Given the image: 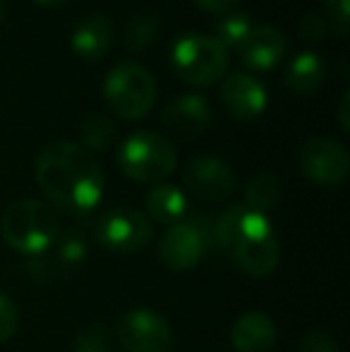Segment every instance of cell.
Wrapping results in <instances>:
<instances>
[{
  "label": "cell",
  "instance_id": "f546056e",
  "mask_svg": "<svg viewBox=\"0 0 350 352\" xmlns=\"http://www.w3.org/2000/svg\"><path fill=\"white\" fill-rule=\"evenodd\" d=\"M197 5H199L201 10H206V12H216V14H221V12H226V10H230L233 8L238 0H195Z\"/></svg>",
  "mask_w": 350,
  "mask_h": 352
},
{
  "label": "cell",
  "instance_id": "52a82bcc",
  "mask_svg": "<svg viewBox=\"0 0 350 352\" xmlns=\"http://www.w3.org/2000/svg\"><path fill=\"white\" fill-rule=\"evenodd\" d=\"M214 223L209 213H197L171 226L159 242V259L168 271H190L214 245Z\"/></svg>",
  "mask_w": 350,
  "mask_h": 352
},
{
  "label": "cell",
  "instance_id": "4fadbf2b",
  "mask_svg": "<svg viewBox=\"0 0 350 352\" xmlns=\"http://www.w3.org/2000/svg\"><path fill=\"white\" fill-rule=\"evenodd\" d=\"M221 103L235 120H257L269 106L266 87L250 72H233L221 82Z\"/></svg>",
  "mask_w": 350,
  "mask_h": 352
},
{
  "label": "cell",
  "instance_id": "1f68e13d",
  "mask_svg": "<svg viewBox=\"0 0 350 352\" xmlns=\"http://www.w3.org/2000/svg\"><path fill=\"white\" fill-rule=\"evenodd\" d=\"M3 12H5V5H3V0H0V22H3Z\"/></svg>",
  "mask_w": 350,
  "mask_h": 352
},
{
  "label": "cell",
  "instance_id": "9a60e30c",
  "mask_svg": "<svg viewBox=\"0 0 350 352\" xmlns=\"http://www.w3.org/2000/svg\"><path fill=\"white\" fill-rule=\"evenodd\" d=\"M285 48H288V41L281 34V29L269 27V24H254L252 32L238 46V56L250 70L266 72L278 65L281 58L285 56Z\"/></svg>",
  "mask_w": 350,
  "mask_h": 352
},
{
  "label": "cell",
  "instance_id": "83f0119b",
  "mask_svg": "<svg viewBox=\"0 0 350 352\" xmlns=\"http://www.w3.org/2000/svg\"><path fill=\"white\" fill-rule=\"evenodd\" d=\"M298 352H341V350H338V343L331 333L317 329V331H309V333L300 340Z\"/></svg>",
  "mask_w": 350,
  "mask_h": 352
},
{
  "label": "cell",
  "instance_id": "cb8c5ba5",
  "mask_svg": "<svg viewBox=\"0 0 350 352\" xmlns=\"http://www.w3.org/2000/svg\"><path fill=\"white\" fill-rule=\"evenodd\" d=\"M70 352H111V329L106 324H89L80 329Z\"/></svg>",
  "mask_w": 350,
  "mask_h": 352
},
{
  "label": "cell",
  "instance_id": "2e32d148",
  "mask_svg": "<svg viewBox=\"0 0 350 352\" xmlns=\"http://www.w3.org/2000/svg\"><path fill=\"white\" fill-rule=\"evenodd\" d=\"M276 324L264 311H245L230 329L235 352H271L276 345Z\"/></svg>",
  "mask_w": 350,
  "mask_h": 352
},
{
  "label": "cell",
  "instance_id": "d6986e66",
  "mask_svg": "<svg viewBox=\"0 0 350 352\" xmlns=\"http://www.w3.org/2000/svg\"><path fill=\"white\" fill-rule=\"evenodd\" d=\"M146 211L154 221L175 226L187 213V197L180 187L159 182L154 190L146 195Z\"/></svg>",
  "mask_w": 350,
  "mask_h": 352
},
{
  "label": "cell",
  "instance_id": "30bf717a",
  "mask_svg": "<svg viewBox=\"0 0 350 352\" xmlns=\"http://www.w3.org/2000/svg\"><path fill=\"white\" fill-rule=\"evenodd\" d=\"M298 168L307 180L317 185H341L350 173V156L341 142L329 137H314L300 144Z\"/></svg>",
  "mask_w": 350,
  "mask_h": 352
},
{
  "label": "cell",
  "instance_id": "f1b7e54d",
  "mask_svg": "<svg viewBox=\"0 0 350 352\" xmlns=\"http://www.w3.org/2000/svg\"><path fill=\"white\" fill-rule=\"evenodd\" d=\"M336 118H338V125H341V130L350 132V91H343L341 98H338Z\"/></svg>",
  "mask_w": 350,
  "mask_h": 352
},
{
  "label": "cell",
  "instance_id": "e0dca14e",
  "mask_svg": "<svg viewBox=\"0 0 350 352\" xmlns=\"http://www.w3.org/2000/svg\"><path fill=\"white\" fill-rule=\"evenodd\" d=\"M113 43V24L103 12H89L72 29L70 46L80 58L101 60Z\"/></svg>",
  "mask_w": 350,
  "mask_h": 352
},
{
  "label": "cell",
  "instance_id": "7a4b0ae2",
  "mask_svg": "<svg viewBox=\"0 0 350 352\" xmlns=\"http://www.w3.org/2000/svg\"><path fill=\"white\" fill-rule=\"evenodd\" d=\"M214 240L248 276L264 278L278 266V240L269 216L245 204L228 206L216 218Z\"/></svg>",
  "mask_w": 350,
  "mask_h": 352
},
{
  "label": "cell",
  "instance_id": "d4e9b609",
  "mask_svg": "<svg viewBox=\"0 0 350 352\" xmlns=\"http://www.w3.org/2000/svg\"><path fill=\"white\" fill-rule=\"evenodd\" d=\"M319 3L327 8V27H331V32L336 36H346L350 22L348 0H319Z\"/></svg>",
  "mask_w": 350,
  "mask_h": 352
},
{
  "label": "cell",
  "instance_id": "6da1fadb",
  "mask_svg": "<svg viewBox=\"0 0 350 352\" xmlns=\"http://www.w3.org/2000/svg\"><path fill=\"white\" fill-rule=\"evenodd\" d=\"M36 182L56 209L85 216L103 197L106 177L98 161L75 142H48L36 158Z\"/></svg>",
  "mask_w": 350,
  "mask_h": 352
},
{
  "label": "cell",
  "instance_id": "3957f363",
  "mask_svg": "<svg viewBox=\"0 0 350 352\" xmlns=\"http://www.w3.org/2000/svg\"><path fill=\"white\" fill-rule=\"evenodd\" d=\"M0 232L19 254L36 256L61 235V216L41 199H19L3 211Z\"/></svg>",
  "mask_w": 350,
  "mask_h": 352
},
{
  "label": "cell",
  "instance_id": "603a6c76",
  "mask_svg": "<svg viewBox=\"0 0 350 352\" xmlns=\"http://www.w3.org/2000/svg\"><path fill=\"white\" fill-rule=\"evenodd\" d=\"M281 199V180L269 170H262L248 182L245 187V206L250 209L266 213L274 209Z\"/></svg>",
  "mask_w": 350,
  "mask_h": 352
},
{
  "label": "cell",
  "instance_id": "8fae6325",
  "mask_svg": "<svg viewBox=\"0 0 350 352\" xmlns=\"http://www.w3.org/2000/svg\"><path fill=\"white\" fill-rule=\"evenodd\" d=\"M182 182L197 199L223 201L235 192L238 177L223 158L199 153V156H192L187 161L185 170H182Z\"/></svg>",
  "mask_w": 350,
  "mask_h": 352
},
{
  "label": "cell",
  "instance_id": "9c48e42d",
  "mask_svg": "<svg viewBox=\"0 0 350 352\" xmlns=\"http://www.w3.org/2000/svg\"><path fill=\"white\" fill-rule=\"evenodd\" d=\"M118 340L127 352H173L175 345L168 321L146 307H137L120 316Z\"/></svg>",
  "mask_w": 350,
  "mask_h": 352
},
{
  "label": "cell",
  "instance_id": "484cf974",
  "mask_svg": "<svg viewBox=\"0 0 350 352\" xmlns=\"http://www.w3.org/2000/svg\"><path fill=\"white\" fill-rule=\"evenodd\" d=\"M19 329V309L5 292H0V343L10 340Z\"/></svg>",
  "mask_w": 350,
  "mask_h": 352
},
{
  "label": "cell",
  "instance_id": "277c9868",
  "mask_svg": "<svg viewBox=\"0 0 350 352\" xmlns=\"http://www.w3.org/2000/svg\"><path fill=\"white\" fill-rule=\"evenodd\" d=\"M171 65L177 79L195 87H209L226 77L230 53L211 34L187 32L175 38L171 51Z\"/></svg>",
  "mask_w": 350,
  "mask_h": 352
},
{
  "label": "cell",
  "instance_id": "8992f818",
  "mask_svg": "<svg viewBox=\"0 0 350 352\" xmlns=\"http://www.w3.org/2000/svg\"><path fill=\"white\" fill-rule=\"evenodd\" d=\"M118 163L137 182H161L175 170L177 153L168 137L156 132H135L120 144Z\"/></svg>",
  "mask_w": 350,
  "mask_h": 352
},
{
  "label": "cell",
  "instance_id": "5bb4252c",
  "mask_svg": "<svg viewBox=\"0 0 350 352\" xmlns=\"http://www.w3.org/2000/svg\"><path fill=\"white\" fill-rule=\"evenodd\" d=\"M164 127L171 135L180 140H195L204 135V130L211 122V106L199 94H182L173 98L164 111Z\"/></svg>",
  "mask_w": 350,
  "mask_h": 352
},
{
  "label": "cell",
  "instance_id": "5b68a950",
  "mask_svg": "<svg viewBox=\"0 0 350 352\" xmlns=\"http://www.w3.org/2000/svg\"><path fill=\"white\" fill-rule=\"evenodd\" d=\"M103 98L122 120H140L156 103V79L140 63H120L103 79Z\"/></svg>",
  "mask_w": 350,
  "mask_h": 352
},
{
  "label": "cell",
  "instance_id": "4dcf8cb0",
  "mask_svg": "<svg viewBox=\"0 0 350 352\" xmlns=\"http://www.w3.org/2000/svg\"><path fill=\"white\" fill-rule=\"evenodd\" d=\"M34 3L48 5V8H61V5H67V3H72V0H34Z\"/></svg>",
  "mask_w": 350,
  "mask_h": 352
},
{
  "label": "cell",
  "instance_id": "4316f807",
  "mask_svg": "<svg viewBox=\"0 0 350 352\" xmlns=\"http://www.w3.org/2000/svg\"><path fill=\"white\" fill-rule=\"evenodd\" d=\"M327 19L322 17L319 12H305L298 22V34L303 41L317 43L327 36Z\"/></svg>",
  "mask_w": 350,
  "mask_h": 352
},
{
  "label": "cell",
  "instance_id": "44dd1931",
  "mask_svg": "<svg viewBox=\"0 0 350 352\" xmlns=\"http://www.w3.org/2000/svg\"><path fill=\"white\" fill-rule=\"evenodd\" d=\"M80 132V146L87 151H106L116 144V125L103 113H89L77 125Z\"/></svg>",
  "mask_w": 350,
  "mask_h": 352
},
{
  "label": "cell",
  "instance_id": "ac0fdd59",
  "mask_svg": "<svg viewBox=\"0 0 350 352\" xmlns=\"http://www.w3.org/2000/svg\"><path fill=\"white\" fill-rule=\"evenodd\" d=\"M324 79H327V63L314 51H300L285 70V84L295 94H317Z\"/></svg>",
  "mask_w": 350,
  "mask_h": 352
},
{
  "label": "cell",
  "instance_id": "7402d4cb",
  "mask_svg": "<svg viewBox=\"0 0 350 352\" xmlns=\"http://www.w3.org/2000/svg\"><path fill=\"white\" fill-rule=\"evenodd\" d=\"M159 17L149 10H140V12H132L127 17L125 27H122V43H125L127 51L137 53V51H144L151 41L156 38L159 34Z\"/></svg>",
  "mask_w": 350,
  "mask_h": 352
},
{
  "label": "cell",
  "instance_id": "ba28073f",
  "mask_svg": "<svg viewBox=\"0 0 350 352\" xmlns=\"http://www.w3.org/2000/svg\"><path fill=\"white\" fill-rule=\"evenodd\" d=\"M154 226L142 211L130 206H118L101 213L96 223V240L116 254H132L149 245Z\"/></svg>",
  "mask_w": 350,
  "mask_h": 352
},
{
  "label": "cell",
  "instance_id": "7c38bea8",
  "mask_svg": "<svg viewBox=\"0 0 350 352\" xmlns=\"http://www.w3.org/2000/svg\"><path fill=\"white\" fill-rule=\"evenodd\" d=\"M87 240L77 230L61 232L51 247L29 259V271L41 280H63L75 276L87 261Z\"/></svg>",
  "mask_w": 350,
  "mask_h": 352
},
{
  "label": "cell",
  "instance_id": "ffe728a7",
  "mask_svg": "<svg viewBox=\"0 0 350 352\" xmlns=\"http://www.w3.org/2000/svg\"><path fill=\"white\" fill-rule=\"evenodd\" d=\"M252 27H254V19L248 10L230 8L216 17L214 34H211V36H214L219 43H223L226 48H230V46L238 48L240 43H243V38L252 32Z\"/></svg>",
  "mask_w": 350,
  "mask_h": 352
}]
</instances>
